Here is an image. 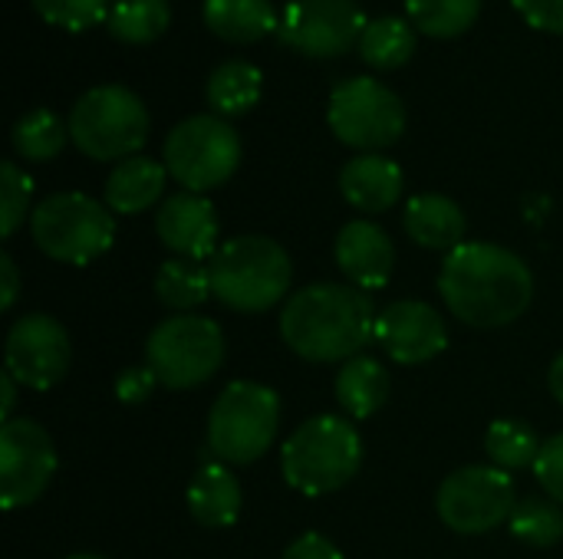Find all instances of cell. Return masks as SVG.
<instances>
[{"label":"cell","instance_id":"6da1fadb","mask_svg":"<svg viewBox=\"0 0 563 559\" xmlns=\"http://www.w3.org/2000/svg\"><path fill=\"white\" fill-rule=\"evenodd\" d=\"M439 293L455 320L475 329H501L521 320L534 300L531 267L492 241H465L439 270Z\"/></svg>","mask_w":563,"mask_h":559},{"label":"cell","instance_id":"7a4b0ae2","mask_svg":"<svg viewBox=\"0 0 563 559\" xmlns=\"http://www.w3.org/2000/svg\"><path fill=\"white\" fill-rule=\"evenodd\" d=\"M376 306L350 283H310L280 310V339L307 362H350L376 339Z\"/></svg>","mask_w":563,"mask_h":559},{"label":"cell","instance_id":"3957f363","mask_svg":"<svg viewBox=\"0 0 563 559\" xmlns=\"http://www.w3.org/2000/svg\"><path fill=\"white\" fill-rule=\"evenodd\" d=\"M211 297L234 313H264L290 293V254L264 234H241L218 247L208 264Z\"/></svg>","mask_w":563,"mask_h":559},{"label":"cell","instance_id":"277c9868","mask_svg":"<svg viewBox=\"0 0 563 559\" xmlns=\"http://www.w3.org/2000/svg\"><path fill=\"white\" fill-rule=\"evenodd\" d=\"M363 468V438L343 415H317L303 422L280 448L284 481L307 494L327 497L346 488Z\"/></svg>","mask_w":563,"mask_h":559},{"label":"cell","instance_id":"5b68a950","mask_svg":"<svg viewBox=\"0 0 563 559\" xmlns=\"http://www.w3.org/2000/svg\"><path fill=\"white\" fill-rule=\"evenodd\" d=\"M69 142L92 161H125L148 142L145 102L119 82L92 86L69 109Z\"/></svg>","mask_w":563,"mask_h":559},{"label":"cell","instance_id":"8992f818","mask_svg":"<svg viewBox=\"0 0 563 559\" xmlns=\"http://www.w3.org/2000/svg\"><path fill=\"white\" fill-rule=\"evenodd\" d=\"M30 237L49 260L86 267L112 247L115 217L82 191H59L30 211Z\"/></svg>","mask_w":563,"mask_h":559},{"label":"cell","instance_id":"52a82bcc","mask_svg":"<svg viewBox=\"0 0 563 559\" xmlns=\"http://www.w3.org/2000/svg\"><path fill=\"white\" fill-rule=\"evenodd\" d=\"M280 399L271 385L241 379L231 382L211 405L208 445L224 465H254L277 438Z\"/></svg>","mask_w":563,"mask_h":559},{"label":"cell","instance_id":"ba28073f","mask_svg":"<svg viewBox=\"0 0 563 559\" xmlns=\"http://www.w3.org/2000/svg\"><path fill=\"white\" fill-rule=\"evenodd\" d=\"M228 343L214 320L195 313H175L162 320L145 343V366L165 389H198L224 362Z\"/></svg>","mask_w":563,"mask_h":559},{"label":"cell","instance_id":"9c48e42d","mask_svg":"<svg viewBox=\"0 0 563 559\" xmlns=\"http://www.w3.org/2000/svg\"><path fill=\"white\" fill-rule=\"evenodd\" d=\"M168 175L195 194L221 188L241 165V138L234 125L214 112L188 115L178 122L162 148Z\"/></svg>","mask_w":563,"mask_h":559},{"label":"cell","instance_id":"30bf717a","mask_svg":"<svg viewBox=\"0 0 563 559\" xmlns=\"http://www.w3.org/2000/svg\"><path fill=\"white\" fill-rule=\"evenodd\" d=\"M327 122L333 135L363 152L389 148L406 132V105L402 99L373 76H353L333 86Z\"/></svg>","mask_w":563,"mask_h":559},{"label":"cell","instance_id":"8fae6325","mask_svg":"<svg viewBox=\"0 0 563 559\" xmlns=\"http://www.w3.org/2000/svg\"><path fill=\"white\" fill-rule=\"evenodd\" d=\"M515 507H518L515 481L508 471L495 465L459 468L442 481L435 494L439 521L462 537H482L498 530L501 524L511 521Z\"/></svg>","mask_w":563,"mask_h":559},{"label":"cell","instance_id":"7c38bea8","mask_svg":"<svg viewBox=\"0 0 563 559\" xmlns=\"http://www.w3.org/2000/svg\"><path fill=\"white\" fill-rule=\"evenodd\" d=\"M56 474V445L33 418L0 425V501L3 511L36 504Z\"/></svg>","mask_w":563,"mask_h":559},{"label":"cell","instance_id":"4fadbf2b","mask_svg":"<svg viewBox=\"0 0 563 559\" xmlns=\"http://www.w3.org/2000/svg\"><path fill=\"white\" fill-rule=\"evenodd\" d=\"M366 13L356 0H294L287 3L277 40L313 59H333L360 46Z\"/></svg>","mask_w":563,"mask_h":559},{"label":"cell","instance_id":"5bb4252c","mask_svg":"<svg viewBox=\"0 0 563 559\" xmlns=\"http://www.w3.org/2000/svg\"><path fill=\"white\" fill-rule=\"evenodd\" d=\"M3 359H7V372L20 385L46 392L56 382H63V376L69 372L73 343L59 320L46 313H26L13 320L7 333Z\"/></svg>","mask_w":563,"mask_h":559},{"label":"cell","instance_id":"9a60e30c","mask_svg":"<svg viewBox=\"0 0 563 559\" xmlns=\"http://www.w3.org/2000/svg\"><path fill=\"white\" fill-rule=\"evenodd\" d=\"M376 346L399 366H422L449 349V326L435 306L396 300L376 316Z\"/></svg>","mask_w":563,"mask_h":559},{"label":"cell","instance_id":"2e32d148","mask_svg":"<svg viewBox=\"0 0 563 559\" xmlns=\"http://www.w3.org/2000/svg\"><path fill=\"white\" fill-rule=\"evenodd\" d=\"M158 241L185 260H211L218 254V214L205 194L178 191L158 204Z\"/></svg>","mask_w":563,"mask_h":559},{"label":"cell","instance_id":"e0dca14e","mask_svg":"<svg viewBox=\"0 0 563 559\" xmlns=\"http://www.w3.org/2000/svg\"><path fill=\"white\" fill-rule=\"evenodd\" d=\"M336 267L356 290H383L393 280L396 270V244L393 237L366 217H356L343 224L333 244Z\"/></svg>","mask_w":563,"mask_h":559},{"label":"cell","instance_id":"ac0fdd59","mask_svg":"<svg viewBox=\"0 0 563 559\" xmlns=\"http://www.w3.org/2000/svg\"><path fill=\"white\" fill-rule=\"evenodd\" d=\"M402 168L379 152H363L350 158L340 171L343 198L363 214H383L396 208V201L402 198Z\"/></svg>","mask_w":563,"mask_h":559},{"label":"cell","instance_id":"d6986e66","mask_svg":"<svg viewBox=\"0 0 563 559\" xmlns=\"http://www.w3.org/2000/svg\"><path fill=\"white\" fill-rule=\"evenodd\" d=\"M241 484L224 461H205L188 484V514L205 530H224L241 517Z\"/></svg>","mask_w":563,"mask_h":559},{"label":"cell","instance_id":"ffe728a7","mask_svg":"<svg viewBox=\"0 0 563 559\" xmlns=\"http://www.w3.org/2000/svg\"><path fill=\"white\" fill-rule=\"evenodd\" d=\"M402 227H406L409 241H416L419 247L452 254L455 247L465 244L468 217H465V211H462L452 198H445V194H416V198L406 204Z\"/></svg>","mask_w":563,"mask_h":559},{"label":"cell","instance_id":"44dd1931","mask_svg":"<svg viewBox=\"0 0 563 559\" xmlns=\"http://www.w3.org/2000/svg\"><path fill=\"white\" fill-rule=\"evenodd\" d=\"M168 168L148 155H132L119 161L106 178V208L112 214H142L158 204L165 191Z\"/></svg>","mask_w":563,"mask_h":559},{"label":"cell","instance_id":"7402d4cb","mask_svg":"<svg viewBox=\"0 0 563 559\" xmlns=\"http://www.w3.org/2000/svg\"><path fill=\"white\" fill-rule=\"evenodd\" d=\"M336 402L340 409L363 422L373 418L376 412L386 409L389 395H393V376L386 372V366L373 356H356L350 362H343V369L336 372Z\"/></svg>","mask_w":563,"mask_h":559},{"label":"cell","instance_id":"603a6c76","mask_svg":"<svg viewBox=\"0 0 563 559\" xmlns=\"http://www.w3.org/2000/svg\"><path fill=\"white\" fill-rule=\"evenodd\" d=\"M205 26L228 43H257L280 26L271 0H205Z\"/></svg>","mask_w":563,"mask_h":559},{"label":"cell","instance_id":"cb8c5ba5","mask_svg":"<svg viewBox=\"0 0 563 559\" xmlns=\"http://www.w3.org/2000/svg\"><path fill=\"white\" fill-rule=\"evenodd\" d=\"M261 92H264V76L247 59L221 63L208 76V86H205V99H208L211 112L221 119H238V115L251 112L261 102Z\"/></svg>","mask_w":563,"mask_h":559},{"label":"cell","instance_id":"d4e9b609","mask_svg":"<svg viewBox=\"0 0 563 559\" xmlns=\"http://www.w3.org/2000/svg\"><path fill=\"white\" fill-rule=\"evenodd\" d=\"M416 36H419V30L409 20L386 13V16H376V20L366 23L356 49H360L366 66L389 72V69H399V66H406L412 59Z\"/></svg>","mask_w":563,"mask_h":559},{"label":"cell","instance_id":"484cf974","mask_svg":"<svg viewBox=\"0 0 563 559\" xmlns=\"http://www.w3.org/2000/svg\"><path fill=\"white\" fill-rule=\"evenodd\" d=\"M155 297L175 313H188L211 297V273L201 260L172 257L155 273Z\"/></svg>","mask_w":563,"mask_h":559},{"label":"cell","instance_id":"4316f807","mask_svg":"<svg viewBox=\"0 0 563 559\" xmlns=\"http://www.w3.org/2000/svg\"><path fill=\"white\" fill-rule=\"evenodd\" d=\"M172 23V3L168 0H112L106 30L129 46H145L158 40Z\"/></svg>","mask_w":563,"mask_h":559},{"label":"cell","instance_id":"83f0119b","mask_svg":"<svg viewBox=\"0 0 563 559\" xmlns=\"http://www.w3.org/2000/svg\"><path fill=\"white\" fill-rule=\"evenodd\" d=\"M10 142L23 161H49L66 148L69 125L53 109H30L13 122Z\"/></svg>","mask_w":563,"mask_h":559},{"label":"cell","instance_id":"f1b7e54d","mask_svg":"<svg viewBox=\"0 0 563 559\" xmlns=\"http://www.w3.org/2000/svg\"><path fill=\"white\" fill-rule=\"evenodd\" d=\"M485 455L501 471H525V468H534V461L541 455V441L531 425H525L518 418H498L488 425Z\"/></svg>","mask_w":563,"mask_h":559},{"label":"cell","instance_id":"f546056e","mask_svg":"<svg viewBox=\"0 0 563 559\" xmlns=\"http://www.w3.org/2000/svg\"><path fill=\"white\" fill-rule=\"evenodd\" d=\"M482 0H406L409 23L422 36L452 40L478 20Z\"/></svg>","mask_w":563,"mask_h":559},{"label":"cell","instance_id":"4dcf8cb0","mask_svg":"<svg viewBox=\"0 0 563 559\" xmlns=\"http://www.w3.org/2000/svg\"><path fill=\"white\" fill-rule=\"evenodd\" d=\"M515 540L528 547H554L563 537V511L551 497H521L511 521H508Z\"/></svg>","mask_w":563,"mask_h":559},{"label":"cell","instance_id":"1f68e13d","mask_svg":"<svg viewBox=\"0 0 563 559\" xmlns=\"http://www.w3.org/2000/svg\"><path fill=\"white\" fill-rule=\"evenodd\" d=\"M43 23L59 30H89L109 16L112 0H30Z\"/></svg>","mask_w":563,"mask_h":559},{"label":"cell","instance_id":"d6a6232c","mask_svg":"<svg viewBox=\"0 0 563 559\" xmlns=\"http://www.w3.org/2000/svg\"><path fill=\"white\" fill-rule=\"evenodd\" d=\"M30 194H33V181L26 178V171H20L16 161H3L0 165V234L3 237H13L16 227L26 221Z\"/></svg>","mask_w":563,"mask_h":559},{"label":"cell","instance_id":"836d02e7","mask_svg":"<svg viewBox=\"0 0 563 559\" xmlns=\"http://www.w3.org/2000/svg\"><path fill=\"white\" fill-rule=\"evenodd\" d=\"M534 478L548 491V497L563 507V432L541 445V455L534 461Z\"/></svg>","mask_w":563,"mask_h":559},{"label":"cell","instance_id":"e575fe53","mask_svg":"<svg viewBox=\"0 0 563 559\" xmlns=\"http://www.w3.org/2000/svg\"><path fill=\"white\" fill-rule=\"evenodd\" d=\"M155 385H158V379L148 366H129L115 376V399L122 405H142L152 399Z\"/></svg>","mask_w":563,"mask_h":559},{"label":"cell","instance_id":"d590c367","mask_svg":"<svg viewBox=\"0 0 563 559\" xmlns=\"http://www.w3.org/2000/svg\"><path fill=\"white\" fill-rule=\"evenodd\" d=\"M515 10L544 33H563V0H511Z\"/></svg>","mask_w":563,"mask_h":559},{"label":"cell","instance_id":"8d00e7d4","mask_svg":"<svg viewBox=\"0 0 563 559\" xmlns=\"http://www.w3.org/2000/svg\"><path fill=\"white\" fill-rule=\"evenodd\" d=\"M280 559H343V554H340V547H336L330 537L310 530V534L297 537V540L284 550V557Z\"/></svg>","mask_w":563,"mask_h":559},{"label":"cell","instance_id":"74e56055","mask_svg":"<svg viewBox=\"0 0 563 559\" xmlns=\"http://www.w3.org/2000/svg\"><path fill=\"white\" fill-rule=\"evenodd\" d=\"M0 277H3V297H0V310H13L16 297H20V273L10 254H0Z\"/></svg>","mask_w":563,"mask_h":559},{"label":"cell","instance_id":"f35d334b","mask_svg":"<svg viewBox=\"0 0 563 559\" xmlns=\"http://www.w3.org/2000/svg\"><path fill=\"white\" fill-rule=\"evenodd\" d=\"M0 389H3V402H0V422H10V412L16 405V379L3 369L0 376Z\"/></svg>","mask_w":563,"mask_h":559},{"label":"cell","instance_id":"ab89813d","mask_svg":"<svg viewBox=\"0 0 563 559\" xmlns=\"http://www.w3.org/2000/svg\"><path fill=\"white\" fill-rule=\"evenodd\" d=\"M548 389H551V395L563 405V353L551 362V369H548Z\"/></svg>","mask_w":563,"mask_h":559},{"label":"cell","instance_id":"60d3db41","mask_svg":"<svg viewBox=\"0 0 563 559\" xmlns=\"http://www.w3.org/2000/svg\"><path fill=\"white\" fill-rule=\"evenodd\" d=\"M63 559H106V557H99V554H73V557H63Z\"/></svg>","mask_w":563,"mask_h":559}]
</instances>
